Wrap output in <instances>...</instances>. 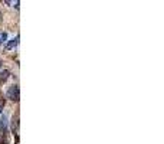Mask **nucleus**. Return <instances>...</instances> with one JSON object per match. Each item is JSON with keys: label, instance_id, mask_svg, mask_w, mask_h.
Masks as SVG:
<instances>
[{"label": "nucleus", "instance_id": "6e6552de", "mask_svg": "<svg viewBox=\"0 0 164 144\" xmlns=\"http://www.w3.org/2000/svg\"><path fill=\"white\" fill-rule=\"evenodd\" d=\"M0 69H1V62H0Z\"/></svg>", "mask_w": 164, "mask_h": 144}, {"label": "nucleus", "instance_id": "39448f33", "mask_svg": "<svg viewBox=\"0 0 164 144\" xmlns=\"http://www.w3.org/2000/svg\"><path fill=\"white\" fill-rule=\"evenodd\" d=\"M12 131L17 136V131H19V130H17V117H13V118H12Z\"/></svg>", "mask_w": 164, "mask_h": 144}, {"label": "nucleus", "instance_id": "20e7f679", "mask_svg": "<svg viewBox=\"0 0 164 144\" xmlns=\"http://www.w3.org/2000/svg\"><path fill=\"white\" fill-rule=\"evenodd\" d=\"M17 42H19V36H16V38H13V39H10V42H9L7 45H6V49H12V48H15L17 45Z\"/></svg>", "mask_w": 164, "mask_h": 144}, {"label": "nucleus", "instance_id": "f257e3e1", "mask_svg": "<svg viewBox=\"0 0 164 144\" xmlns=\"http://www.w3.org/2000/svg\"><path fill=\"white\" fill-rule=\"evenodd\" d=\"M6 95L10 101H15L17 102L19 101V87H17L16 84H13V85H10L7 89V92H6Z\"/></svg>", "mask_w": 164, "mask_h": 144}, {"label": "nucleus", "instance_id": "7ed1b4c3", "mask_svg": "<svg viewBox=\"0 0 164 144\" xmlns=\"http://www.w3.org/2000/svg\"><path fill=\"white\" fill-rule=\"evenodd\" d=\"M9 75H10V72L7 69H3V71H0V84H3V82H6L9 78Z\"/></svg>", "mask_w": 164, "mask_h": 144}, {"label": "nucleus", "instance_id": "423d86ee", "mask_svg": "<svg viewBox=\"0 0 164 144\" xmlns=\"http://www.w3.org/2000/svg\"><path fill=\"white\" fill-rule=\"evenodd\" d=\"M6 39H7V33L3 32L1 35H0V40H1V43H3V42H6Z\"/></svg>", "mask_w": 164, "mask_h": 144}, {"label": "nucleus", "instance_id": "0eeeda50", "mask_svg": "<svg viewBox=\"0 0 164 144\" xmlns=\"http://www.w3.org/2000/svg\"><path fill=\"white\" fill-rule=\"evenodd\" d=\"M0 115H1V104H0Z\"/></svg>", "mask_w": 164, "mask_h": 144}, {"label": "nucleus", "instance_id": "f03ea898", "mask_svg": "<svg viewBox=\"0 0 164 144\" xmlns=\"http://www.w3.org/2000/svg\"><path fill=\"white\" fill-rule=\"evenodd\" d=\"M0 133L1 134H7V117L4 114L0 115Z\"/></svg>", "mask_w": 164, "mask_h": 144}]
</instances>
